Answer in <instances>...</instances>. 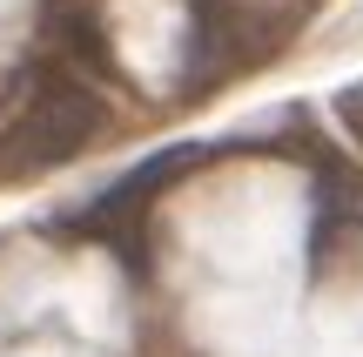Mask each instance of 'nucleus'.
I'll list each match as a JSON object with an SVG mask.
<instances>
[{"label":"nucleus","instance_id":"obj_1","mask_svg":"<svg viewBox=\"0 0 363 357\" xmlns=\"http://www.w3.org/2000/svg\"><path fill=\"white\" fill-rule=\"evenodd\" d=\"M101 135V94L74 75H40L0 128V182L54 175Z\"/></svg>","mask_w":363,"mask_h":357},{"label":"nucleus","instance_id":"obj_2","mask_svg":"<svg viewBox=\"0 0 363 357\" xmlns=\"http://www.w3.org/2000/svg\"><path fill=\"white\" fill-rule=\"evenodd\" d=\"M195 162H202V148H195V142H182V148H162V155H148L142 169H128L121 182H108L101 196L88 202L81 229H94V236H121L128 223H142V216H148V202H155L162 189L175 182V175H189Z\"/></svg>","mask_w":363,"mask_h":357},{"label":"nucleus","instance_id":"obj_3","mask_svg":"<svg viewBox=\"0 0 363 357\" xmlns=\"http://www.w3.org/2000/svg\"><path fill=\"white\" fill-rule=\"evenodd\" d=\"M363 216V182L350 169H337V162H323L316 169V256L337 243V229L343 223H357Z\"/></svg>","mask_w":363,"mask_h":357}]
</instances>
